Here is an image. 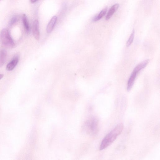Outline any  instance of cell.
I'll use <instances>...</instances> for the list:
<instances>
[{"label": "cell", "mask_w": 160, "mask_h": 160, "mask_svg": "<svg viewBox=\"0 0 160 160\" xmlns=\"http://www.w3.org/2000/svg\"><path fill=\"white\" fill-rule=\"evenodd\" d=\"M124 128V125L122 123L118 124L103 139L99 147L100 150H103L110 145L121 133Z\"/></svg>", "instance_id": "obj_1"}, {"label": "cell", "mask_w": 160, "mask_h": 160, "mask_svg": "<svg viewBox=\"0 0 160 160\" xmlns=\"http://www.w3.org/2000/svg\"><path fill=\"white\" fill-rule=\"evenodd\" d=\"M0 41L4 46L9 48L15 47V43L9 30L6 29L2 30L0 33Z\"/></svg>", "instance_id": "obj_2"}, {"label": "cell", "mask_w": 160, "mask_h": 160, "mask_svg": "<svg viewBox=\"0 0 160 160\" xmlns=\"http://www.w3.org/2000/svg\"><path fill=\"white\" fill-rule=\"evenodd\" d=\"M87 133L91 135H94L97 132L98 128V121L95 117L89 119L85 123L84 127Z\"/></svg>", "instance_id": "obj_3"}, {"label": "cell", "mask_w": 160, "mask_h": 160, "mask_svg": "<svg viewBox=\"0 0 160 160\" xmlns=\"http://www.w3.org/2000/svg\"><path fill=\"white\" fill-rule=\"evenodd\" d=\"M32 32L35 39L37 40H39L40 34L39 22L37 20H35L33 22L32 26Z\"/></svg>", "instance_id": "obj_4"}, {"label": "cell", "mask_w": 160, "mask_h": 160, "mask_svg": "<svg viewBox=\"0 0 160 160\" xmlns=\"http://www.w3.org/2000/svg\"><path fill=\"white\" fill-rule=\"evenodd\" d=\"M57 19L56 16H53L48 23L47 27L46 30L48 33H51L54 29Z\"/></svg>", "instance_id": "obj_5"}, {"label": "cell", "mask_w": 160, "mask_h": 160, "mask_svg": "<svg viewBox=\"0 0 160 160\" xmlns=\"http://www.w3.org/2000/svg\"><path fill=\"white\" fill-rule=\"evenodd\" d=\"M119 7V5L118 4H116L113 5L110 9L107 14L105 18L106 20V21L109 20L117 11Z\"/></svg>", "instance_id": "obj_6"}, {"label": "cell", "mask_w": 160, "mask_h": 160, "mask_svg": "<svg viewBox=\"0 0 160 160\" xmlns=\"http://www.w3.org/2000/svg\"><path fill=\"white\" fill-rule=\"evenodd\" d=\"M22 20L25 32L26 34L29 35L30 34V29L28 20L26 15H23Z\"/></svg>", "instance_id": "obj_7"}, {"label": "cell", "mask_w": 160, "mask_h": 160, "mask_svg": "<svg viewBox=\"0 0 160 160\" xmlns=\"http://www.w3.org/2000/svg\"><path fill=\"white\" fill-rule=\"evenodd\" d=\"M137 73L133 71L128 81L127 90L129 91L131 90L134 83L136 77Z\"/></svg>", "instance_id": "obj_8"}, {"label": "cell", "mask_w": 160, "mask_h": 160, "mask_svg": "<svg viewBox=\"0 0 160 160\" xmlns=\"http://www.w3.org/2000/svg\"><path fill=\"white\" fill-rule=\"evenodd\" d=\"M18 62V58H15L7 64L6 67L7 70L8 71H13L17 65Z\"/></svg>", "instance_id": "obj_9"}, {"label": "cell", "mask_w": 160, "mask_h": 160, "mask_svg": "<svg viewBox=\"0 0 160 160\" xmlns=\"http://www.w3.org/2000/svg\"><path fill=\"white\" fill-rule=\"evenodd\" d=\"M7 56V52L5 49L0 51V67H2L6 62Z\"/></svg>", "instance_id": "obj_10"}, {"label": "cell", "mask_w": 160, "mask_h": 160, "mask_svg": "<svg viewBox=\"0 0 160 160\" xmlns=\"http://www.w3.org/2000/svg\"><path fill=\"white\" fill-rule=\"evenodd\" d=\"M149 60H146L139 64L134 69L133 71L138 73L141 70L144 68L148 64Z\"/></svg>", "instance_id": "obj_11"}, {"label": "cell", "mask_w": 160, "mask_h": 160, "mask_svg": "<svg viewBox=\"0 0 160 160\" xmlns=\"http://www.w3.org/2000/svg\"><path fill=\"white\" fill-rule=\"evenodd\" d=\"M107 11V8L106 7L102 10L92 20L93 22H96L101 20L105 16Z\"/></svg>", "instance_id": "obj_12"}, {"label": "cell", "mask_w": 160, "mask_h": 160, "mask_svg": "<svg viewBox=\"0 0 160 160\" xmlns=\"http://www.w3.org/2000/svg\"><path fill=\"white\" fill-rule=\"evenodd\" d=\"M135 31L134 30L132 31L128 40L127 41L126 45L127 47H129L133 42L134 38Z\"/></svg>", "instance_id": "obj_13"}, {"label": "cell", "mask_w": 160, "mask_h": 160, "mask_svg": "<svg viewBox=\"0 0 160 160\" xmlns=\"http://www.w3.org/2000/svg\"><path fill=\"white\" fill-rule=\"evenodd\" d=\"M19 20V17L17 16H15L13 17L10 20L9 22V25L11 26L15 25Z\"/></svg>", "instance_id": "obj_14"}, {"label": "cell", "mask_w": 160, "mask_h": 160, "mask_svg": "<svg viewBox=\"0 0 160 160\" xmlns=\"http://www.w3.org/2000/svg\"><path fill=\"white\" fill-rule=\"evenodd\" d=\"M30 2L32 3H34L37 2L38 0H30Z\"/></svg>", "instance_id": "obj_15"}, {"label": "cell", "mask_w": 160, "mask_h": 160, "mask_svg": "<svg viewBox=\"0 0 160 160\" xmlns=\"http://www.w3.org/2000/svg\"><path fill=\"white\" fill-rule=\"evenodd\" d=\"M4 75L3 74H0V80L3 78Z\"/></svg>", "instance_id": "obj_16"}, {"label": "cell", "mask_w": 160, "mask_h": 160, "mask_svg": "<svg viewBox=\"0 0 160 160\" xmlns=\"http://www.w3.org/2000/svg\"><path fill=\"white\" fill-rule=\"evenodd\" d=\"M2 1V0H0V1Z\"/></svg>", "instance_id": "obj_17"}]
</instances>
